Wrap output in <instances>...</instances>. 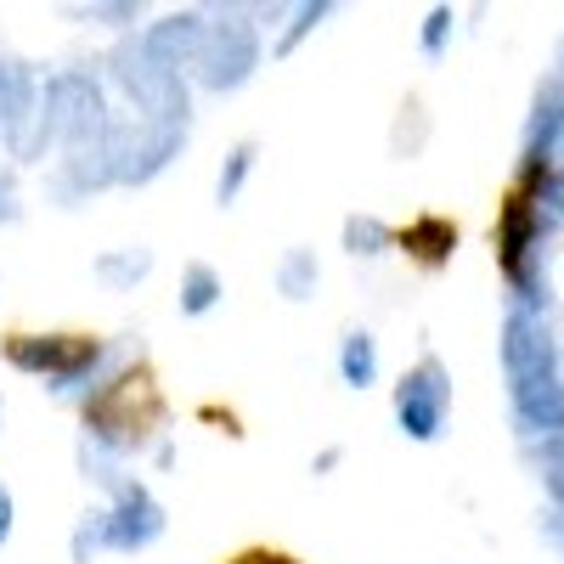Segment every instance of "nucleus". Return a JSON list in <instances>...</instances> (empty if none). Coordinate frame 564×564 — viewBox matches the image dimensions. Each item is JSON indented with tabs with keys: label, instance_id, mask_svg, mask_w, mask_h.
<instances>
[{
	"label": "nucleus",
	"instance_id": "obj_2",
	"mask_svg": "<svg viewBox=\"0 0 564 564\" xmlns=\"http://www.w3.org/2000/svg\"><path fill=\"white\" fill-rule=\"evenodd\" d=\"M401 243H406V254H417L423 265H441V260H446V249L457 243V226H452V220H435V215H430V220L406 226V231H401Z\"/></svg>",
	"mask_w": 564,
	"mask_h": 564
},
{
	"label": "nucleus",
	"instance_id": "obj_3",
	"mask_svg": "<svg viewBox=\"0 0 564 564\" xmlns=\"http://www.w3.org/2000/svg\"><path fill=\"white\" fill-rule=\"evenodd\" d=\"M226 564H300L294 553H282V547H249L238 558H226Z\"/></svg>",
	"mask_w": 564,
	"mask_h": 564
},
{
	"label": "nucleus",
	"instance_id": "obj_1",
	"mask_svg": "<svg viewBox=\"0 0 564 564\" xmlns=\"http://www.w3.org/2000/svg\"><path fill=\"white\" fill-rule=\"evenodd\" d=\"M159 412H164V401H159V390H153V372H148V367L124 372L119 384H108L97 401L85 406V417L97 423L102 435H113V441H141V435L159 423Z\"/></svg>",
	"mask_w": 564,
	"mask_h": 564
}]
</instances>
